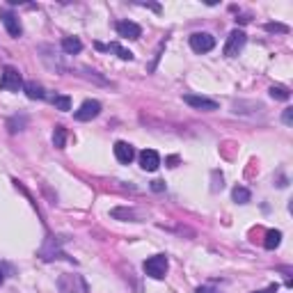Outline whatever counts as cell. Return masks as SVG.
I'll use <instances>...</instances> for the list:
<instances>
[{"instance_id":"obj_1","label":"cell","mask_w":293,"mask_h":293,"mask_svg":"<svg viewBox=\"0 0 293 293\" xmlns=\"http://www.w3.org/2000/svg\"><path fill=\"white\" fill-rule=\"evenodd\" d=\"M167 256L165 254H156V256H149V259L144 261V273L149 275L151 279H163L165 275H167Z\"/></svg>"},{"instance_id":"obj_2","label":"cell","mask_w":293,"mask_h":293,"mask_svg":"<svg viewBox=\"0 0 293 293\" xmlns=\"http://www.w3.org/2000/svg\"><path fill=\"white\" fill-rule=\"evenodd\" d=\"M39 256L44 261H55V259H67V261H73L71 256H67L62 252V247H60V238H53V236H48L44 241V245H41V250H39Z\"/></svg>"},{"instance_id":"obj_3","label":"cell","mask_w":293,"mask_h":293,"mask_svg":"<svg viewBox=\"0 0 293 293\" xmlns=\"http://www.w3.org/2000/svg\"><path fill=\"white\" fill-rule=\"evenodd\" d=\"M0 90H7V92H21L23 90V76L18 73V69H14V67L3 69V76H0Z\"/></svg>"},{"instance_id":"obj_4","label":"cell","mask_w":293,"mask_h":293,"mask_svg":"<svg viewBox=\"0 0 293 293\" xmlns=\"http://www.w3.org/2000/svg\"><path fill=\"white\" fill-rule=\"evenodd\" d=\"M247 41V35L243 30H231L227 37V44H224V55L227 57H236L238 53L243 50V46H245Z\"/></svg>"},{"instance_id":"obj_5","label":"cell","mask_w":293,"mask_h":293,"mask_svg":"<svg viewBox=\"0 0 293 293\" xmlns=\"http://www.w3.org/2000/svg\"><path fill=\"white\" fill-rule=\"evenodd\" d=\"M99 112H101L99 101L87 99V101H82V105L73 112V119H76V122H92L94 117H99Z\"/></svg>"},{"instance_id":"obj_6","label":"cell","mask_w":293,"mask_h":293,"mask_svg":"<svg viewBox=\"0 0 293 293\" xmlns=\"http://www.w3.org/2000/svg\"><path fill=\"white\" fill-rule=\"evenodd\" d=\"M190 48L195 53H209L215 48V37L209 32H195V35H190Z\"/></svg>"},{"instance_id":"obj_7","label":"cell","mask_w":293,"mask_h":293,"mask_svg":"<svg viewBox=\"0 0 293 293\" xmlns=\"http://www.w3.org/2000/svg\"><path fill=\"white\" fill-rule=\"evenodd\" d=\"M0 18H3V25L5 30L9 32V37H21L23 35V27H21V21H18V16L12 12V9H0Z\"/></svg>"},{"instance_id":"obj_8","label":"cell","mask_w":293,"mask_h":293,"mask_svg":"<svg viewBox=\"0 0 293 293\" xmlns=\"http://www.w3.org/2000/svg\"><path fill=\"white\" fill-rule=\"evenodd\" d=\"M183 101H186L190 108L195 110H204V112H213V110H218V101L213 99H206V96H197V94H186L183 96Z\"/></svg>"},{"instance_id":"obj_9","label":"cell","mask_w":293,"mask_h":293,"mask_svg":"<svg viewBox=\"0 0 293 293\" xmlns=\"http://www.w3.org/2000/svg\"><path fill=\"white\" fill-rule=\"evenodd\" d=\"M114 30H117V35L124 37V39H140L142 37V27L133 21H117L114 23Z\"/></svg>"},{"instance_id":"obj_10","label":"cell","mask_w":293,"mask_h":293,"mask_svg":"<svg viewBox=\"0 0 293 293\" xmlns=\"http://www.w3.org/2000/svg\"><path fill=\"white\" fill-rule=\"evenodd\" d=\"M158 165H160V156H158V151H154V149H144L140 154V167L144 169V172H156L158 169Z\"/></svg>"},{"instance_id":"obj_11","label":"cell","mask_w":293,"mask_h":293,"mask_svg":"<svg viewBox=\"0 0 293 293\" xmlns=\"http://www.w3.org/2000/svg\"><path fill=\"white\" fill-rule=\"evenodd\" d=\"M114 158L122 165H131L133 158H135V149L128 142H114Z\"/></svg>"},{"instance_id":"obj_12","label":"cell","mask_w":293,"mask_h":293,"mask_svg":"<svg viewBox=\"0 0 293 293\" xmlns=\"http://www.w3.org/2000/svg\"><path fill=\"white\" fill-rule=\"evenodd\" d=\"M23 92H25V96H27V99H32V101H41V99H46L44 87H41L37 80H27V82H23Z\"/></svg>"},{"instance_id":"obj_13","label":"cell","mask_w":293,"mask_h":293,"mask_svg":"<svg viewBox=\"0 0 293 293\" xmlns=\"http://www.w3.org/2000/svg\"><path fill=\"white\" fill-rule=\"evenodd\" d=\"M110 218L122 220V222H137V213L133 209H126V206H117V209L110 211Z\"/></svg>"},{"instance_id":"obj_14","label":"cell","mask_w":293,"mask_h":293,"mask_svg":"<svg viewBox=\"0 0 293 293\" xmlns=\"http://www.w3.org/2000/svg\"><path fill=\"white\" fill-rule=\"evenodd\" d=\"M82 279L78 275H62L57 279V286H60V293H73L76 291V284H80Z\"/></svg>"},{"instance_id":"obj_15","label":"cell","mask_w":293,"mask_h":293,"mask_svg":"<svg viewBox=\"0 0 293 293\" xmlns=\"http://www.w3.org/2000/svg\"><path fill=\"white\" fill-rule=\"evenodd\" d=\"M62 50L67 55H76L82 50V41L78 39V37H64L62 39Z\"/></svg>"},{"instance_id":"obj_16","label":"cell","mask_w":293,"mask_h":293,"mask_svg":"<svg viewBox=\"0 0 293 293\" xmlns=\"http://www.w3.org/2000/svg\"><path fill=\"white\" fill-rule=\"evenodd\" d=\"M105 50H110V53H114L119 60H128V62H131V60H133V53H131V50H128V48H124V46L119 44V41H112V44H108V46H105Z\"/></svg>"},{"instance_id":"obj_17","label":"cell","mask_w":293,"mask_h":293,"mask_svg":"<svg viewBox=\"0 0 293 293\" xmlns=\"http://www.w3.org/2000/svg\"><path fill=\"white\" fill-rule=\"evenodd\" d=\"M279 243H282V231H279V229H270V231L266 233L263 247L266 250H275V247H279Z\"/></svg>"},{"instance_id":"obj_18","label":"cell","mask_w":293,"mask_h":293,"mask_svg":"<svg viewBox=\"0 0 293 293\" xmlns=\"http://www.w3.org/2000/svg\"><path fill=\"white\" fill-rule=\"evenodd\" d=\"M231 197H233V201H236V204H247V201L252 199V192L247 190V188H243V186H236L231 190Z\"/></svg>"},{"instance_id":"obj_19","label":"cell","mask_w":293,"mask_h":293,"mask_svg":"<svg viewBox=\"0 0 293 293\" xmlns=\"http://www.w3.org/2000/svg\"><path fill=\"white\" fill-rule=\"evenodd\" d=\"M25 124H27L25 114H16V117H12L7 122V128H9V133H18V131H23V128H25Z\"/></svg>"},{"instance_id":"obj_20","label":"cell","mask_w":293,"mask_h":293,"mask_svg":"<svg viewBox=\"0 0 293 293\" xmlns=\"http://www.w3.org/2000/svg\"><path fill=\"white\" fill-rule=\"evenodd\" d=\"M53 144L57 146V149H64V144H67V128H64V126H55V131H53Z\"/></svg>"},{"instance_id":"obj_21","label":"cell","mask_w":293,"mask_h":293,"mask_svg":"<svg viewBox=\"0 0 293 293\" xmlns=\"http://www.w3.org/2000/svg\"><path fill=\"white\" fill-rule=\"evenodd\" d=\"M270 96H273V99H277V101H288L291 99V92L286 90V87H279V85H273L270 87Z\"/></svg>"},{"instance_id":"obj_22","label":"cell","mask_w":293,"mask_h":293,"mask_svg":"<svg viewBox=\"0 0 293 293\" xmlns=\"http://www.w3.org/2000/svg\"><path fill=\"white\" fill-rule=\"evenodd\" d=\"M53 105L57 110H62V112H67V110H71V99H69L67 94H60L53 99Z\"/></svg>"},{"instance_id":"obj_23","label":"cell","mask_w":293,"mask_h":293,"mask_svg":"<svg viewBox=\"0 0 293 293\" xmlns=\"http://www.w3.org/2000/svg\"><path fill=\"white\" fill-rule=\"evenodd\" d=\"M266 30L279 32V35H288V25H284V23H266Z\"/></svg>"},{"instance_id":"obj_24","label":"cell","mask_w":293,"mask_h":293,"mask_svg":"<svg viewBox=\"0 0 293 293\" xmlns=\"http://www.w3.org/2000/svg\"><path fill=\"white\" fill-rule=\"evenodd\" d=\"M282 122L286 124V126H291V124H293V108H286V110H284Z\"/></svg>"},{"instance_id":"obj_25","label":"cell","mask_w":293,"mask_h":293,"mask_svg":"<svg viewBox=\"0 0 293 293\" xmlns=\"http://www.w3.org/2000/svg\"><path fill=\"white\" fill-rule=\"evenodd\" d=\"M213 190H222V186H224V183H222V174H218V172H213Z\"/></svg>"},{"instance_id":"obj_26","label":"cell","mask_w":293,"mask_h":293,"mask_svg":"<svg viewBox=\"0 0 293 293\" xmlns=\"http://www.w3.org/2000/svg\"><path fill=\"white\" fill-rule=\"evenodd\" d=\"M151 190H154V192H163L165 190V181H160V179L151 181Z\"/></svg>"},{"instance_id":"obj_27","label":"cell","mask_w":293,"mask_h":293,"mask_svg":"<svg viewBox=\"0 0 293 293\" xmlns=\"http://www.w3.org/2000/svg\"><path fill=\"white\" fill-rule=\"evenodd\" d=\"M277 291H279L277 284H270L268 288H263V291H254V293H277Z\"/></svg>"},{"instance_id":"obj_28","label":"cell","mask_w":293,"mask_h":293,"mask_svg":"<svg viewBox=\"0 0 293 293\" xmlns=\"http://www.w3.org/2000/svg\"><path fill=\"white\" fill-rule=\"evenodd\" d=\"M197 293H218V291L211 288V286H199V288H197Z\"/></svg>"},{"instance_id":"obj_29","label":"cell","mask_w":293,"mask_h":293,"mask_svg":"<svg viewBox=\"0 0 293 293\" xmlns=\"http://www.w3.org/2000/svg\"><path fill=\"white\" fill-rule=\"evenodd\" d=\"M167 163H169V167H177V163H179V156H169V158H167Z\"/></svg>"},{"instance_id":"obj_30","label":"cell","mask_w":293,"mask_h":293,"mask_svg":"<svg viewBox=\"0 0 293 293\" xmlns=\"http://www.w3.org/2000/svg\"><path fill=\"white\" fill-rule=\"evenodd\" d=\"M142 7H149V9H154V12H160V5H142Z\"/></svg>"},{"instance_id":"obj_31","label":"cell","mask_w":293,"mask_h":293,"mask_svg":"<svg viewBox=\"0 0 293 293\" xmlns=\"http://www.w3.org/2000/svg\"><path fill=\"white\" fill-rule=\"evenodd\" d=\"M5 282V273H3V268H0V284Z\"/></svg>"}]
</instances>
